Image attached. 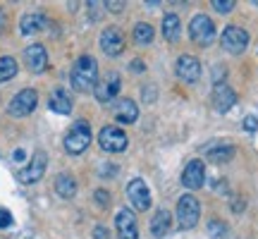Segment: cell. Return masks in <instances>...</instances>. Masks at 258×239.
Returning a JSON list of instances; mask_svg holds the SVG:
<instances>
[{
    "label": "cell",
    "instance_id": "cell-14",
    "mask_svg": "<svg viewBox=\"0 0 258 239\" xmlns=\"http://www.w3.org/2000/svg\"><path fill=\"white\" fill-rule=\"evenodd\" d=\"M206 182V165L203 160H189V165L182 172V184L186 189H201Z\"/></svg>",
    "mask_w": 258,
    "mask_h": 239
},
{
    "label": "cell",
    "instance_id": "cell-31",
    "mask_svg": "<svg viewBox=\"0 0 258 239\" xmlns=\"http://www.w3.org/2000/svg\"><path fill=\"white\" fill-rule=\"evenodd\" d=\"M105 8L110 10V12H120V10L124 8V3H122V0H108V3H105Z\"/></svg>",
    "mask_w": 258,
    "mask_h": 239
},
{
    "label": "cell",
    "instance_id": "cell-7",
    "mask_svg": "<svg viewBox=\"0 0 258 239\" xmlns=\"http://www.w3.org/2000/svg\"><path fill=\"white\" fill-rule=\"evenodd\" d=\"M36 103H38V93L34 91V89H22V91L10 101L8 112L10 115H15V117H24V115H29V112H34Z\"/></svg>",
    "mask_w": 258,
    "mask_h": 239
},
{
    "label": "cell",
    "instance_id": "cell-20",
    "mask_svg": "<svg viewBox=\"0 0 258 239\" xmlns=\"http://www.w3.org/2000/svg\"><path fill=\"white\" fill-rule=\"evenodd\" d=\"M172 227V215L165 211V208H160L156 211V215L151 218V232L156 234V237H165L167 232Z\"/></svg>",
    "mask_w": 258,
    "mask_h": 239
},
{
    "label": "cell",
    "instance_id": "cell-32",
    "mask_svg": "<svg viewBox=\"0 0 258 239\" xmlns=\"http://www.w3.org/2000/svg\"><path fill=\"white\" fill-rule=\"evenodd\" d=\"M132 70H134V72H144V63H141V60H134V63H132Z\"/></svg>",
    "mask_w": 258,
    "mask_h": 239
},
{
    "label": "cell",
    "instance_id": "cell-15",
    "mask_svg": "<svg viewBox=\"0 0 258 239\" xmlns=\"http://www.w3.org/2000/svg\"><path fill=\"white\" fill-rule=\"evenodd\" d=\"M213 103H215V110L218 112H227L237 103V93L232 91L227 84L218 82L215 84V89H213Z\"/></svg>",
    "mask_w": 258,
    "mask_h": 239
},
{
    "label": "cell",
    "instance_id": "cell-23",
    "mask_svg": "<svg viewBox=\"0 0 258 239\" xmlns=\"http://www.w3.org/2000/svg\"><path fill=\"white\" fill-rule=\"evenodd\" d=\"M234 158V146H227V144H222V146H211L208 148V160L213 163H227Z\"/></svg>",
    "mask_w": 258,
    "mask_h": 239
},
{
    "label": "cell",
    "instance_id": "cell-16",
    "mask_svg": "<svg viewBox=\"0 0 258 239\" xmlns=\"http://www.w3.org/2000/svg\"><path fill=\"white\" fill-rule=\"evenodd\" d=\"M24 60H27V67L31 72H43L48 67V53L46 48L41 46V43H34V46H29L24 50Z\"/></svg>",
    "mask_w": 258,
    "mask_h": 239
},
{
    "label": "cell",
    "instance_id": "cell-29",
    "mask_svg": "<svg viewBox=\"0 0 258 239\" xmlns=\"http://www.w3.org/2000/svg\"><path fill=\"white\" fill-rule=\"evenodd\" d=\"M12 225V213L5 211V208H0V230H5Z\"/></svg>",
    "mask_w": 258,
    "mask_h": 239
},
{
    "label": "cell",
    "instance_id": "cell-22",
    "mask_svg": "<svg viewBox=\"0 0 258 239\" xmlns=\"http://www.w3.org/2000/svg\"><path fill=\"white\" fill-rule=\"evenodd\" d=\"M55 192H57V196H62V199H72L74 194H77V182H74V177L67 175V172L57 175L55 177Z\"/></svg>",
    "mask_w": 258,
    "mask_h": 239
},
{
    "label": "cell",
    "instance_id": "cell-21",
    "mask_svg": "<svg viewBox=\"0 0 258 239\" xmlns=\"http://www.w3.org/2000/svg\"><path fill=\"white\" fill-rule=\"evenodd\" d=\"M179 31H182L179 17H177V15H165V17H163V36H165V41L175 43L177 38H179Z\"/></svg>",
    "mask_w": 258,
    "mask_h": 239
},
{
    "label": "cell",
    "instance_id": "cell-19",
    "mask_svg": "<svg viewBox=\"0 0 258 239\" xmlns=\"http://www.w3.org/2000/svg\"><path fill=\"white\" fill-rule=\"evenodd\" d=\"M43 27H46V17L38 15V12H29V15H24L22 22H19V31H22L24 36L36 34V31H41Z\"/></svg>",
    "mask_w": 258,
    "mask_h": 239
},
{
    "label": "cell",
    "instance_id": "cell-3",
    "mask_svg": "<svg viewBox=\"0 0 258 239\" xmlns=\"http://www.w3.org/2000/svg\"><path fill=\"white\" fill-rule=\"evenodd\" d=\"M189 36L196 46H211L213 38H215V24L208 15H196V17L189 22Z\"/></svg>",
    "mask_w": 258,
    "mask_h": 239
},
{
    "label": "cell",
    "instance_id": "cell-10",
    "mask_svg": "<svg viewBox=\"0 0 258 239\" xmlns=\"http://www.w3.org/2000/svg\"><path fill=\"white\" fill-rule=\"evenodd\" d=\"M177 77L184 84H196L201 79V63L194 55H182L177 60Z\"/></svg>",
    "mask_w": 258,
    "mask_h": 239
},
{
    "label": "cell",
    "instance_id": "cell-17",
    "mask_svg": "<svg viewBox=\"0 0 258 239\" xmlns=\"http://www.w3.org/2000/svg\"><path fill=\"white\" fill-rule=\"evenodd\" d=\"M112 115L117 122H124V125H132V122H137L139 117V108L134 101H129V98H120V101L112 103Z\"/></svg>",
    "mask_w": 258,
    "mask_h": 239
},
{
    "label": "cell",
    "instance_id": "cell-30",
    "mask_svg": "<svg viewBox=\"0 0 258 239\" xmlns=\"http://www.w3.org/2000/svg\"><path fill=\"white\" fill-rule=\"evenodd\" d=\"M256 127H258V119L253 117V115H249V117L244 119V129H246V132H256Z\"/></svg>",
    "mask_w": 258,
    "mask_h": 239
},
{
    "label": "cell",
    "instance_id": "cell-34",
    "mask_svg": "<svg viewBox=\"0 0 258 239\" xmlns=\"http://www.w3.org/2000/svg\"><path fill=\"white\" fill-rule=\"evenodd\" d=\"M5 22H8V17H5V10L0 8V31H3V27H5Z\"/></svg>",
    "mask_w": 258,
    "mask_h": 239
},
{
    "label": "cell",
    "instance_id": "cell-33",
    "mask_svg": "<svg viewBox=\"0 0 258 239\" xmlns=\"http://www.w3.org/2000/svg\"><path fill=\"white\" fill-rule=\"evenodd\" d=\"M93 234H96V239H105V227H96Z\"/></svg>",
    "mask_w": 258,
    "mask_h": 239
},
{
    "label": "cell",
    "instance_id": "cell-4",
    "mask_svg": "<svg viewBox=\"0 0 258 239\" xmlns=\"http://www.w3.org/2000/svg\"><path fill=\"white\" fill-rule=\"evenodd\" d=\"M177 218H179V227L182 230H191L194 225L201 218V206H199V199L191 196V194H184L179 203H177Z\"/></svg>",
    "mask_w": 258,
    "mask_h": 239
},
{
    "label": "cell",
    "instance_id": "cell-9",
    "mask_svg": "<svg viewBox=\"0 0 258 239\" xmlns=\"http://www.w3.org/2000/svg\"><path fill=\"white\" fill-rule=\"evenodd\" d=\"M93 93H96V98L101 103H112L115 101V96L120 93V74H105L101 82H96L93 86Z\"/></svg>",
    "mask_w": 258,
    "mask_h": 239
},
{
    "label": "cell",
    "instance_id": "cell-27",
    "mask_svg": "<svg viewBox=\"0 0 258 239\" xmlns=\"http://www.w3.org/2000/svg\"><path fill=\"white\" fill-rule=\"evenodd\" d=\"M213 8L218 10L220 15H227V12H232V8H234V0H213Z\"/></svg>",
    "mask_w": 258,
    "mask_h": 239
},
{
    "label": "cell",
    "instance_id": "cell-12",
    "mask_svg": "<svg viewBox=\"0 0 258 239\" xmlns=\"http://www.w3.org/2000/svg\"><path fill=\"white\" fill-rule=\"evenodd\" d=\"M127 196L132 206L137 208V211H146L151 208V192H148V187L144 180H132L127 187Z\"/></svg>",
    "mask_w": 258,
    "mask_h": 239
},
{
    "label": "cell",
    "instance_id": "cell-11",
    "mask_svg": "<svg viewBox=\"0 0 258 239\" xmlns=\"http://www.w3.org/2000/svg\"><path fill=\"white\" fill-rule=\"evenodd\" d=\"M46 165H48V158L43 151H36L34 153V158H31V163H29L22 172H19V180L24 184H34L38 182L41 177H43V172H46Z\"/></svg>",
    "mask_w": 258,
    "mask_h": 239
},
{
    "label": "cell",
    "instance_id": "cell-26",
    "mask_svg": "<svg viewBox=\"0 0 258 239\" xmlns=\"http://www.w3.org/2000/svg\"><path fill=\"white\" fill-rule=\"evenodd\" d=\"M208 232H211V237H215V239H225L227 227H225L220 220H211V222H208Z\"/></svg>",
    "mask_w": 258,
    "mask_h": 239
},
{
    "label": "cell",
    "instance_id": "cell-28",
    "mask_svg": "<svg viewBox=\"0 0 258 239\" xmlns=\"http://www.w3.org/2000/svg\"><path fill=\"white\" fill-rule=\"evenodd\" d=\"M93 196H96V203H98L101 208H105V206L110 203V194L105 192V189H98V192L93 194Z\"/></svg>",
    "mask_w": 258,
    "mask_h": 239
},
{
    "label": "cell",
    "instance_id": "cell-5",
    "mask_svg": "<svg viewBox=\"0 0 258 239\" xmlns=\"http://www.w3.org/2000/svg\"><path fill=\"white\" fill-rule=\"evenodd\" d=\"M220 43H222V48H225L227 53L239 55V53H244L246 46H249V34H246V29L237 27V24H230V27L222 31Z\"/></svg>",
    "mask_w": 258,
    "mask_h": 239
},
{
    "label": "cell",
    "instance_id": "cell-13",
    "mask_svg": "<svg viewBox=\"0 0 258 239\" xmlns=\"http://www.w3.org/2000/svg\"><path fill=\"white\" fill-rule=\"evenodd\" d=\"M115 227H117V237L120 239H139L137 218H134V213L127 211V208H120V211H117Z\"/></svg>",
    "mask_w": 258,
    "mask_h": 239
},
{
    "label": "cell",
    "instance_id": "cell-2",
    "mask_svg": "<svg viewBox=\"0 0 258 239\" xmlns=\"http://www.w3.org/2000/svg\"><path fill=\"white\" fill-rule=\"evenodd\" d=\"M89 144H91V127L86 119H77L64 137V151L72 156H79L89 148Z\"/></svg>",
    "mask_w": 258,
    "mask_h": 239
},
{
    "label": "cell",
    "instance_id": "cell-35",
    "mask_svg": "<svg viewBox=\"0 0 258 239\" xmlns=\"http://www.w3.org/2000/svg\"><path fill=\"white\" fill-rule=\"evenodd\" d=\"M15 160H24V151H22V148L15 151Z\"/></svg>",
    "mask_w": 258,
    "mask_h": 239
},
{
    "label": "cell",
    "instance_id": "cell-24",
    "mask_svg": "<svg viewBox=\"0 0 258 239\" xmlns=\"http://www.w3.org/2000/svg\"><path fill=\"white\" fill-rule=\"evenodd\" d=\"M134 41H137L139 46H148L153 41V27L146 24V22H139L137 27H134Z\"/></svg>",
    "mask_w": 258,
    "mask_h": 239
},
{
    "label": "cell",
    "instance_id": "cell-8",
    "mask_svg": "<svg viewBox=\"0 0 258 239\" xmlns=\"http://www.w3.org/2000/svg\"><path fill=\"white\" fill-rule=\"evenodd\" d=\"M101 48L105 55H120L122 50H124V34H122V29L117 27H105L101 34Z\"/></svg>",
    "mask_w": 258,
    "mask_h": 239
},
{
    "label": "cell",
    "instance_id": "cell-18",
    "mask_svg": "<svg viewBox=\"0 0 258 239\" xmlns=\"http://www.w3.org/2000/svg\"><path fill=\"white\" fill-rule=\"evenodd\" d=\"M48 108L53 112H60V115H70L72 112V98L64 89H55L48 98Z\"/></svg>",
    "mask_w": 258,
    "mask_h": 239
},
{
    "label": "cell",
    "instance_id": "cell-6",
    "mask_svg": "<svg viewBox=\"0 0 258 239\" xmlns=\"http://www.w3.org/2000/svg\"><path fill=\"white\" fill-rule=\"evenodd\" d=\"M98 144H101L103 151H108V153H120V151H124L129 144L127 134L122 132L120 127H103L101 134H98Z\"/></svg>",
    "mask_w": 258,
    "mask_h": 239
},
{
    "label": "cell",
    "instance_id": "cell-1",
    "mask_svg": "<svg viewBox=\"0 0 258 239\" xmlns=\"http://www.w3.org/2000/svg\"><path fill=\"white\" fill-rule=\"evenodd\" d=\"M70 82H72L74 91L79 93H86L91 91L96 82H98V63L96 57L91 55H82L77 63H74L72 72H70Z\"/></svg>",
    "mask_w": 258,
    "mask_h": 239
},
{
    "label": "cell",
    "instance_id": "cell-25",
    "mask_svg": "<svg viewBox=\"0 0 258 239\" xmlns=\"http://www.w3.org/2000/svg\"><path fill=\"white\" fill-rule=\"evenodd\" d=\"M15 74H17V60L10 55L0 57V82H8Z\"/></svg>",
    "mask_w": 258,
    "mask_h": 239
}]
</instances>
